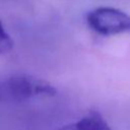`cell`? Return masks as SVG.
Wrapping results in <instances>:
<instances>
[{
  "label": "cell",
  "mask_w": 130,
  "mask_h": 130,
  "mask_svg": "<svg viewBox=\"0 0 130 130\" xmlns=\"http://www.w3.org/2000/svg\"><path fill=\"white\" fill-rule=\"evenodd\" d=\"M88 26L103 36L130 32V15L113 7H99L86 15Z\"/></svg>",
  "instance_id": "2"
},
{
  "label": "cell",
  "mask_w": 130,
  "mask_h": 130,
  "mask_svg": "<svg viewBox=\"0 0 130 130\" xmlns=\"http://www.w3.org/2000/svg\"><path fill=\"white\" fill-rule=\"evenodd\" d=\"M56 88L48 81L28 75H14L0 84V99L21 102L39 95L53 96Z\"/></svg>",
  "instance_id": "1"
},
{
  "label": "cell",
  "mask_w": 130,
  "mask_h": 130,
  "mask_svg": "<svg viewBox=\"0 0 130 130\" xmlns=\"http://www.w3.org/2000/svg\"><path fill=\"white\" fill-rule=\"evenodd\" d=\"M13 48V41L10 36L4 29L2 22L0 21V55L5 54Z\"/></svg>",
  "instance_id": "4"
},
{
  "label": "cell",
  "mask_w": 130,
  "mask_h": 130,
  "mask_svg": "<svg viewBox=\"0 0 130 130\" xmlns=\"http://www.w3.org/2000/svg\"><path fill=\"white\" fill-rule=\"evenodd\" d=\"M57 130H111V128L99 113L91 112L77 122L63 126Z\"/></svg>",
  "instance_id": "3"
}]
</instances>
